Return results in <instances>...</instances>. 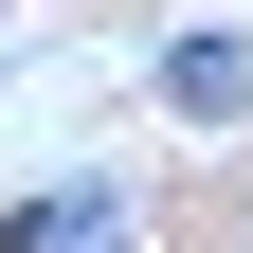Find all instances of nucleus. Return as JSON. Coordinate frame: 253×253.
Masks as SVG:
<instances>
[{"label": "nucleus", "instance_id": "f257e3e1", "mask_svg": "<svg viewBox=\"0 0 253 253\" xmlns=\"http://www.w3.org/2000/svg\"><path fill=\"white\" fill-rule=\"evenodd\" d=\"M0 253H126V199H109V181H73V199H18V217H0Z\"/></svg>", "mask_w": 253, "mask_h": 253}, {"label": "nucleus", "instance_id": "f03ea898", "mask_svg": "<svg viewBox=\"0 0 253 253\" xmlns=\"http://www.w3.org/2000/svg\"><path fill=\"white\" fill-rule=\"evenodd\" d=\"M163 90H181V109H253V54H235V37H181Z\"/></svg>", "mask_w": 253, "mask_h": 253}]
</instances>
